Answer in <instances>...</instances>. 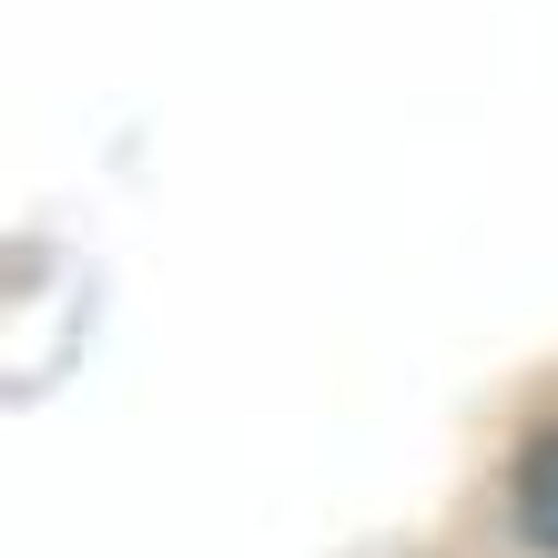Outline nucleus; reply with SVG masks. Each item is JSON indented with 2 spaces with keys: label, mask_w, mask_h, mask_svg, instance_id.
<instances>
[{
  "label": "nucleus",
  "mask_w": 558,
  "mask_h": 558,
  "mask_svg": "<svg viewBox=\"0 0 558 558\" xmlns=\"http://www.w3.org/2000/svg\"><path fill=\"white\" fill-rule=\"evenodd\" d=\"M518 529H529L538 548H558V437H538L529 457H518Z\"/></svg>",
  "instance_id": "nucleus-1"
}]
</instances>
